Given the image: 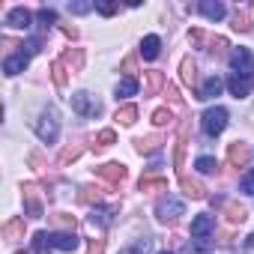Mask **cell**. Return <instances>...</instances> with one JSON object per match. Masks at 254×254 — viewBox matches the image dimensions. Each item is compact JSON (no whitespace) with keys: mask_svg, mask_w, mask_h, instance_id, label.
Segmentation results:
<instances>
[{"mask_svg":"<svg viewBox=\"0 0 254 254\" xmlns=\"http://www.w3.org/2000/svg\"><path fill=\"white\" fill-rule=\"evenodd\" d=\"M159 254H174V251H159Z\"/></svg>","mask_w":254,"mask_h":254,"instance_id":"7dc6e473","label":"cell"},{"mask_svg":"<svg viewBox=\"0 0 254 254\" xmlns=\"http://www.w3.org/2000/svg\"><path fill=\"white\" fill-rule=\"evenodd\" d=\"M63 33H66V36H69V39H78V30H75V27H69V24H66V27H63Z\"/></svg>","mask_w":254,"mask_h":254,"instance_id":"f6af8a7d","label":"cell"},{"mask_svg":"<svg viewBox=\"0 0 254 254\" xmlns=\"http://www.w3.org/2000/svg\"><path fill=\"white\" fill-rule=\"evenodd\" d=\"M245 245H248V248H254V233L248 236V242H245Z\"/></svg>","mask_w":254,"mask_h":254,"instance_id":"bcb514c9","label":"cell"},{"mask_svg":"<svg viewBox=\"0 0 254 254\" xmlns=\"http://www.w3.org/2000/svg\"><path fill=\"white\" fill-rule=\"evenodd\" d=\"M200 126H203V132H206L209 138L221 135V132L227 129V111H224V108H209V111H203Z\"/></svg>","mask_w":254,"mask_h":254,"instance_id":"7a4b0ae2","label":"cell"},{"mask_svg":"<svg viewBox=\"0 0 254 254\" xmlns=\"http://www.w3.org/2000/svg\"><path fill=\"white\" fill-rule=\"evenodd\" d=\"M51 221H54L57 227H63V233H72V230H75V215H66V212H54V215H51Z\"/></svg>","mask_w":254,"mask_h":254,"instance_id":"83f0119b","label":"cell"},{"mask_svg":"<svg viewBox=\"0 0 254 254\" xmlns=\"http://www.w3.org/2000/svg\"><path fill=\"white\" fill-rule=\"evenodd\" d=\"M162 84H165V75H162L159 69L147 72V93H150V96H153V93H159V90H162Z\"/></svg>","mask_w":254,"mask_h":254,"instance_id":"484cf974","label":"cell"},{"mask_svg":"<svg viewBox=\"0 0 254 254\" xmlns=\"http://www.w3.org/2000/svg\"><path fill=\"white\" fill-rule=\"evenodd\" d=\"M36 135H39L45 144H54V141H57V135H60V117H57L54 108H45V111L39 114V120H36Z\"/></svg>","mask_w":254,"mask_h":254,"instance_id":"6da1fadb","label":"cell"},{"mask_svg":"<svg viewBox=\"0 0 254 254\" xmlns=\"http://www.w3.org/2000/svg\"><path fill=\"white\" fill-rule=\"evenodd\" d=\"M227 90H230L236 99H245V96H251V90H254V78H248V75H230V78H227Z\"/></svg>","mask_w":254,"mask_h":254,"instance_id":"52a82bcc","label":"cell"},{"mask_svg":"<svg viewBox=\"0 0 254 254\" xmlns=\"http://www.w3.org/2000/svg\"><path fill=\"white\" fill-rule=\"evenodd\" d=\"M212 230H215V215L200 212V215L191 218V236H194V239H206Z\"/></svg>","mask_w":254,"mask_h":254,"instance_id":"ba28073f","label":"cell"},{"mask_svg":"<svg viewBox=\"0 0 254 254\" xmlns=\"http://www.w3.org/2000/svg\"><path fill=\"white\" fill-rule=\"evenodd\" d=\"M24 212L30 218H42V197H39V189L33 183L24 186Z\"/></svg>","mask_w":254,"mask_h":254,"instance_id":"8992f818","label":"cell"},{"mask_svg":"<svg viewBox=\"0 0 254 254\" xmlns=\"http://www.w3.org/2000/svg\"><path fill=\"white\" fill-rule=\"evenodd\" d=\"M180 69H183V84L194 87V84H197V66H194V60H191V57H186Z\"/></svg>","mask_w":254,"mask_h":254,"instance_id":"cb8c5ba5","label":"cell"},{"mask_svg":"<svg viewBox=\"0 0 254 254\" xmlns=\"http://www.w3.org/2000/svg\"><path fill=\"white\" fill-rule=\"evenodd\" d=\"M48 239H51V248H57V251H75L78 248V236L75 233L54 230V233H48Z\"/></svg>","mask_w":254,"mask_h":254,"instance_id":"4fadbf2b","label":"cell"},{"mask_svg":"<svg viewBox=\"0 0 254 254\" xmlns=\"http://www.w3.org/2000/svg\"><path fill=\"white\" fill-rule=\"evenodd\" d=\"M33 251H36V254H48V251H51V239H48L45 230H39V233L33 236Z\"/></svg>","mask_w":254,"mask_h":254,"instance_id":"f1b7e54d","label":"cell"},{"mask_svg":"<svg viewBox=\"0 0 254 254\" xmlns=\"http://www.w3.org/2000/svg\"><path fill=\"white\" fill-rule=\"evenodd\" d=\"M27 63H30V54L27 51H18V54H9L6 60H3V72L12 78V75H18V72H24L27 69Z\"/></svg>","mask_w":254,"mask_h":254,"instance_id":"30bf717a","label":"cell"},{"mask_svg":"<svg viewBox=\"0 0 254 254\" xmlns=\"http://www.w3.org/2000/svg\"><path fill=\"white\" fill-rule=\"evenodd\" d=\"M3 236H6L9 242L24 239V218H9V221L3 224Z\"/></svg>","mask_w":254,"mask_h":254,"instance_id":"ffe728a7","label":"cell"},{"mask_svg":"<svg viewBox=\"0 0 254 254\" xmlns=\"http://www.w3.org/2000/svg\"><path fill=\"white\" fill-rule=\"evenodd\" d=\"M239 189H242L245 194H254V168H251V171H245V177L239 180Z\"/></svg>","mask_w":254,"mask_h":254,"instance_id":"f35d334b","label":"cell"},{"mask_svg":"<svg viewBox=\"0 0 254 254\" xmlns=\"http://www.w3.org/2000/svg\"><path fill=\"white\" fill-rule=\"evenodd\" d=\"M51 78H54L57 87H66V66H63V60H54L51 63Z\"/></svg>","mask_w":254,"mask_h":254,"instance_id":"f546056e","label":"cell"},{"mask_svg":"<svg viewBox=\"0 0 254 254\" xmlns=\"http://www.w3.org/2000/svg\"><path fill=\"white\" fill-rule=\"evenodd\" d=\"M96 9H99L102 15H114V12H117V3H96Z\"/></svg>","mask_w":254,"mask_h":254,"instance_id":"7bdbcfd3","label":"cell"},{"mask_svg":"<svg viewBox=\"0 0 254 254\" xmlns=\"http://www.w3.org/2000/svg\"><path fill=\"white\" fill-rule=\"evenodd\" d=\"M63 66H69V72H81V66H84V51H81V48H69V51L63 54Z\"/></svg>","mask_w":254,"mask_h":254,"instance_id":"44dd1931","label":"cell"},{"mask_svg":"<svg viewBox=\"0 0 254 254\" xmlns=\"http://www.w3.org/2000/svg\"><path fill=\"white\" fill-rule=\"evenodd\" d=\"M162 54V39L159 36H144V42H141V57L144 60H156Z\"/></svg>","mask_w":254,"mask_h":254,"instance_id":"e0dca14e","label":"cell"},{"mask_svg":"<svg viewBox=\"0 0 254 254\" xmlns=\"http://www.w3.org/2000/svg\"><path fill=\"white\" fill-rule=\"evenodd\" d=\"M99 177H102L108 186H120V183L126 180V168H123V165H117V162H108V165H102V168H99Z\"/></svg>","mask_w":254,"mask_h":254,"instance_id":"8fae6325","label":"cell"},{"mask_svg":"<svg viewBox=\"0 0 254 254\" xmlns=\"http://www.w3.org/2000/svg\"><path fill=\"white\" fill-rule=\"evenodd\" d=\"M230 66H233V75H248L254 72V57L248 48H233L230 51Z\"/></svg>","mask_w":254,"mask_h":254,"instance_id":"5b68a950","label":"cell"},{"mask_svg":"<svg viewBox=\"0 0 254 254\" xmlns=\"http://www.w3.org/2000/svg\"><path fill=\"white\" fill-rule=\"evenodd\" d=\"M197 171H200V174H215V171H218V162H215L212 156H200V159H197Z\"/></svg>","mask_w":254,"mask_h":254,"instance_id":"836d02e7","label":"cell"},{"mask_svg":"<svg viewBox=\"0 0 254 254\" xmlns=\"http://www.w3.org/2000/svg\"><path fill=\"white\" fill-rule=\"evenodd\" d=\"M197 9H200V15L209 18V21H221V18H224V6L218 3V0H215V3H212V0H203Z\"/></svg>","mask_w":254,"mask_h":254,"instance_id":"ac0fdd59","label":"cell"},{"mask_svg":"<svg viewBox=\"0 0 254 254\" xmlns=\"http://www.w3.org/2000/svg\"><path fill=\"white\" fill-rule=\"evenodd\" d=\"M90 9H93V3H69V12H75V15H84Z\"/></svg>","mask_w":254,"mask_h":254,"instance_id":"b9f144b4","label":"cell"},{"mask_svg":"<svg viewBox=\"0 0 254 254\" xmlns=\"http://www.w3.org/2000/svg\"><path fill=\"white\" fill-rule=\"evenodd\" d=\"M147 251H150V239H138L132 248H123L120 254H147Z\"/></svg>","mask_w":254,"mask_h":254,"instance_id":"74e56055","label":"cell"},{"mask_svg":"<svg viewBox=\"0 0 254 254\" xmlns=\"http://www.w3.org/2000/svg\"><path fill=\"white\" fill-rule=\"evenodd\" d=\"M141 191H168V180L165 177H141Z\"/></svg>","mask_w":254,"mask_h":254,"instance_id":"7402d4cb","label":"cell"},{"mask_svg":"<svg viewBox=\"0 0 254 254\" xmlns=\"http://www.w3.org/2000/svg\"><path fill=\"white\" fill-rule=\"evenodd\" d=\"M180 186H183V191H186L189 197H194V200L206 197V189H203L197 180H191V177H180Z\"/></svg>","mask_w":254,"mask_h":254,"instance_id":"d6986e66","label":"cell"},{"mask_svg":"<svg viewBox=\"0 0 254 254\" xmlns=\"http://www.w3.org/2000/svg\"><path fill=\"white\" fill-rule=\"evenodd\" d=\"M87 254H105V239H90Z\"/></svg>","mask_w":254,"mask_h":254,"instance_id":"ab89813d","label":"cell"},{"mask_svg":"<svg viewBox=\"0 0 254 254\" xmlns=\"http://www.w3.org/2000/svg\"><path fill=\"white\" fill-rule=\"evenodd\" d=\"M72 111H75L78 117L90 120V117H99V114H102V105H99L90 93H75V96H72Z\"/></svg>","mask_w":254,"mask_h":254,"instance_id":"277c9868","label":"cell"},{"mask_svg":"<svg viewBox=\"0 0 254 254\" xmlns=\"http://www.w3.org/2000/svg\"><path fill=\"white\" fill-rule=\"evenodd\" d=\"M135 69H138V60L135 57H126L123 60V72H129V78H135Z\"/></svg>","mask_w":254,"mask_h":254,"instance_id":"60d3db41","label":"cell"},{"mask_svg":"<svg viewBox=\"0 0 254 254\" xmlns=\"http://www.w3.org/2000/svg\"><path fill=\"white\" fill-rule=\"evenodd\" d=\"M78 200H81V203H99V189L84 186V189L78 191Z\"/></svg>","mask_w":254,"mask_h":254,"instance_id":"e575fe53","label":"cell"},{"mask_svg":"<svg viewBox=\"0 0 254 254\" xmlns=\"http://www.w3.org/2000/svg\"><path fill=\"white\" fill-rule=\"evenodd\" d=\"M171 120H174V114H171L168 108H159V111H153V123L159 126V129H162V126H168Z\"/></svg>","mask_w":254,"mask_h":254,"instance_id":"d590c367","label":"cell"},{"mask_svg":"<svg viewBox=\"0 0 254 254\" xmlns=\"http://www.w3.org/2000/svg\"><path fill=\"white\" fill-rule=\"evenodd\" d=\"M248 159H251V150H248V144H230V150H227V162L233 165V168H245L248 165Z\"/></svg>","mask_w":254,"mask_h":254,"instance_id":"5bb4252c","label":"cell"},{"mask_svg":"<svg viewBox=\"0 0 254 254\" xmlns=\"http://www.w3.org/2000/svg\"><path fill=\"white\" fill-rule=\"evenodd\" d=\"M81 156V147L78 144H72V147H66L63 153H60V159H57V165H69V162H75Z\"/></svg>","mask_w":254,"mask_h":254,"instance_id":"d6a6232c","label":"cell"},{"mask_svg":"<svg viewBox=\"0 0 254 254\" xmlns=\"http://www.w3.org/2000/svg\"><path fill=\"white\" fill-rule=\"evenodd\" d=\"M138 93V78H129L126 75L120 84H117V99H126V96H135Z\"/></svg>","mask_w":254,"mask_h":254,"instance_id":"603a6c76","label":"cell"},{"mask_svg":"<svg viewBox=\"0 0 254 254\" xmlns=\"http://www.w3.org/2000/svg\"><path fill=\"white\" fill-rule=\"evenodd\" d=\"M221 87H224V81H221L218 75H212V78H206V81L200 84V90H197V99H215V96L221 93Z\"/></svg>","mask_w":254,"mask_h":254,"instance_id":"2e32d148","label":"cell"},{"mask_svg":"<svg viewBox=\"0 0 254 254\" xmlns=\"http://www.w3.org/2000/svg\"><path fill=\"white\" fill-rule=\"evenodd\" d=\"M36 18H39V27H42V30H48L51 24H57V12H54V9H39Z\"/></svg>","mask_w":254,"mask_h":254,"instance_id":"1f68e13d","label":"cell"},{"mask_svg":"<svg viewBox=\"0 0 254 254\" xmlns=\"http://www.w3.org/2000/svg\"><path fill=\"white\" fill-rule=\"evenodd\" d=\"M233 27L242 30V33H248L254 27V6H239L236 9V18H233Z\"/></svg>","mask_w":254,"mask_h":254,"instance_id":"9a60e30c","label":"cell"},{"mask_svg":"<svg viewBox=\"0 0 254 254\" xmlns=\"http://www.w3.org/2000/svg\"><path fill=\"white\" fill-rule=\"evenodd\" d=\"M168 96H171V102H174V105H180V102H183V99H180V90H177V87H168Z\"/></svg>","mask_w":254,"mask_h":254,"instance_id":"ee69618b","label":"cell"},{"mask_svg":"<svg viewBox=\"0 0 254 254\" xmlns=\"http://www.w3.org/2000/svg\"><path fill=\"white\" fill-rule=\"evenodd\" d=\"M117 120H120L123 126H132V123L138 120V108H135V105H123V108L117 111Z\"/></svg>","mask_w":254,"mask_h":254,"instance_id":"d4e9b609","label":"cell"},{"mask_svg":"<svg viewBox=\"0 0 254 254\" xmlns=\"http://www.w3.org/2000/svg\"><path fill=\"white\" fill-rule=\"evenodd\" d=\"M159 147H162V135H150L138 141V153H156Z\"/></svg>","mask_w":254,"mask_h":254,"instance_id":"4316f807","label":"cell"},{"mask_svg":"<svg viewBox=\"0 0 254 254\" xmlns=\"http://www.w3.org/2000/svg\"><path fill=\"white\" fill-rule=\"evenodd\" d=\"M114 215H117V206H96V209L90 212L87 224H90V227H108V224L114 221Z\"/></svg>","mask_w":254,"mask_h":254,"instance_id":"7c38bea8","label":"cell"},{"mask_svg":"<svg viewBox=\"0 0 254 254\" xmlns=\"http://www.w3.org/2000/svg\"><path fill=\"white\" fill-rule=\"evenodd\" d=\"M117 141V135H114V129H102L99 135H96V147H111Z\"/></svg>","mask_w":254,"mask_h":254,"instance_id":"8d00e7d4","label":"cell"},{"mask_svg":"<svg viewBox=\"0 0 254 254\" xmlns=\"http://www.w3.org/2000/svg\"><path fill=\"white\" fill-rule=\"evenodd\" d=\"M156 215H159V221L162 224H174V221H180V215H186V206H183V200H177V197H162L159 200V206H156Z\"/></svg>","mask_w":254,"mask_h":254,"instance_id":"3957f363","label":"cell"},{"mask_svg":"<svg viewBox=\"0 0 254 254\" xmlns=\"http://www.w3.org/2000/svg\"><path fill=\"white\" fill-rule=\"evenodd\" d=\"M6 24L15 27V30H30V24H33V12L24 9V6H15V9L6 15Z\"/></svg>","mask_w":254,"mask_h":254,"instance_id":"9c48e42d","label":"cell"},{"mask_svg":"<svg viewBox=\"0 0 254 254\" xmlns=\"http://www.w3.org/2000/svg\"><path fill=\"white\" fill-rule=\"evenodd\" d=\"M248 215H245V206H236V203H227V221L230 224H242Z\"/></svg>","mask_w":254,"mask_h":254,"instance_id":"4dcf8cb0","label":"cell"}]
</instances>
